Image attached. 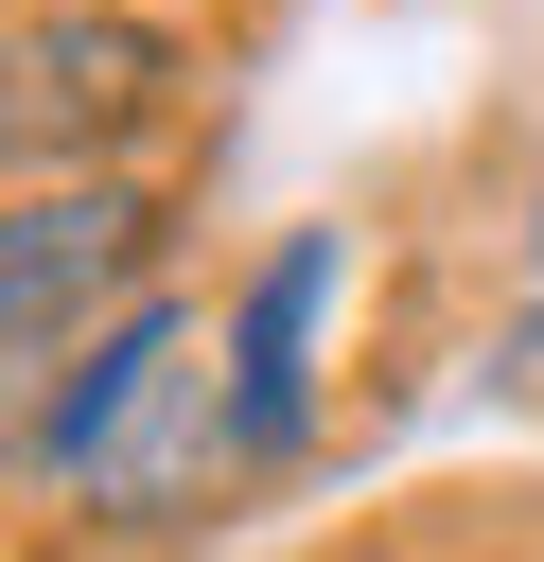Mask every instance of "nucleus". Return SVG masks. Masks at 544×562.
Masks as SVG:
<instances>
[{
    "instance_id": "nucleus-5",
    "label": "nucleus",
    "mask_w": 544,
    "mask_h": 562,
    "mask_svg": "<svg viewBox=\"0 0 544 562\" xmlns=\"http://www.w3.org/2000/svg\"><path fill=\"white\" fill-rule=\"evenodd\" d=\"M509 281H526V351H544V176H526V246H509Z\"/></svg>"
},
{
    "instance_id": "nucleus-2",
    "label": "nucleus",
    "mask_w": 544,
    "mask_h": 562,
    "mask_svg": "<svg viewBox=\"0 0 544 562\" xmlns=\"http://www.w3.org/2000/svg\"><path fill=\"white\" fill-rule=\"evenodd\" d=\"M333 299H351V228H333V211L263 228V246L211 281V369H228V457H246V492H281V474L316 457V422H333Z\"/></svg>"
},
{
    "instance_id": "nucleus-3",
    "label": "nucleus",
    "mask_w": 544,
    "mask_h": 562,
    "mask_svg": "<svg viewBox=\"0 0 544 562\" xmlns=\"http://www.w3.org/2000/svg\"><path fill=\"white\" fill-rule=\"evenodd\" d=\"M140 299H158V176H18V211H0V369L53 386Z\"/></svg>"
},
{
    "instance_id": "nucleus-1",
    "label": "nucleus",
    "mask_w": 544,
    "mask_h": 562,
    "mask_svg": "<svg viewBox=\"0 0 544 562\" xmlns=\"http://www.w3.org/2000/svg\"><path fill=\"white\" fill-rule=\"evenodd\" d=\"M228 492H246V457H228V369H211V299L193 281H158L53 386H18V509L158 544V527H211Z\"/></svg>"
},
{
    "instance_id": "nucleus-4",
    "label": "nucleus",
    "mask_w": 544,
    "mask_h": 562,
    "mask_svg": "<svg viewBox=\"0 0 544 562\" xmlns=\"http://www.w3.org/2000/svg\"><path fill=\"white\" fill-rule=\"evenodd\" d=\"M193 35L123 0H18V176H123L140 123H175Z\"/></svg>"
}]
</instances>
